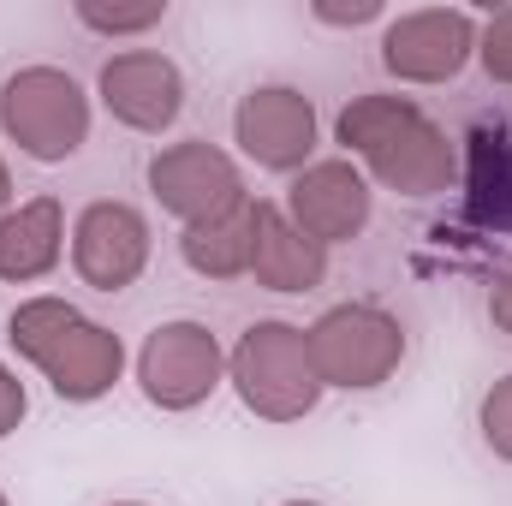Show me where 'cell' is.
<instances>
[{
  "mask_svg": "<svg viewBox=\"0 0 512 506\" xmlns=\"http://www.w3.org/2000/svg\"><path fill=\"white\" fill-rule=\"evenodd\" d=\"M477 54V18L459 6L399 12L382 30V66L399 84H453Z\"/></svg>",
  "mask_w": 512,
  "mask_h": 506,
  "instance_id": "7",
  "label": "cell"
},
{
  "mask_svg": "<svg viewBox=\"0 0 512 506\" xmlns=\"http://www.w3.org/2000/svg\"><path fill=\"white\" fill-rule=\"evenodd\" d=\"M149 191H155V203H161L167 215H179L185 227H197V221H209V215L245 203V179H239L233 155L215 149V143H203V137H185V143L155 149V155H149Z\"/></svg>",
  "mask_w": 512,
  "mask_h": 506,
  "instance_id": "8",
  "label": "cell"
},
{
  "mask_svg": "<svg viewBox=\"0 0 512 506\" xmlns=\"http://www.w3.org/2000/svg\"><path fill=\"white\" fill-rule=\"evenodd\" d=\"M72 268L96 292H126L149 268V221L131 203H90L72 227Z\"/></svg>",
  "mask_w": 512,
  "mask_h": 506,
  "instance_id": "11",
  "label": "cell"
},
{
  "mask_svg": "<svg viewBox=\"0 0 512 506\" xmlns=\"http://www.w3.org/2000/svg\"><path fill=\"white\" fill-rule=\"evenodd\" d=\"M96 96H102V108H108L120 126L161 137V131L179 120V108H185V78H179V66H173L167 54H155V48H126V54L102 60Z\"/></svg>",
  "mask_w": 512,
  "mask_h": 506,
  "instance_id": "10",
  "label": "cell"
},
{
  "mask_svg": "<svg viewBox=\"0 0 512 506\" xmlns=\"http://www.w3.org/2000/svg\"><path fill=\"white\" fill-rule=\"evenodd\" d=\"M6 340L48 376V387L72 405H90L102 393H114V381L126 370V346L114 328L90 322L78 304L66 298H24L6 322Z\"/></svg>",
  "mask_w": 512,
  "mask_h": 506,
  "instance_id": "2",
  "label": "cell"
},
{
  "mask_svg": "<svg viewBox=\"0 0 512 506\" xmlns=\"http://www.w3.org/2000/svg\"><path fill=\"white\" fill-rule=\"evenodd\" d=\"M0 506H6V495H0Z\"/></svg>",
  "mask_w": 512,
  "mask_h": 506,
  "instance_id": "26",
  "label": "cell"
},
{
  "mask_svg": "<svg viewBox=\"0 0 512 506\" xmlns=\"http://www.w3.org/2000/svg\"><path fill=\"white\" fill-rule=\"evenodd\" d=\"M227 381L239 387L245 411H256L262 423H298L316 411L322 381L310 364V340L292 322H251L227 358Z\"/></svg>",
  "mask_w": 512,
  "mask_h": 506,
  "instance_id": "3",
  "label": "cell"
},
{
  "mask_svg": "<svg viewBox=\"0 0 512 506\" xmlns=\"http://www.w3.org/2000/svg\"><path fill=\"white\" fill-rule=\"evenodd\" d=\"M6 203H12V173H6V161H0V221H6Z\"/></svg>",
  "mask_w": 512,
  "mask_h": 506,
  "instance_id": "23",
  "label": "cell"
},
{
  "mask_svg": "<svg viewBox=\"0 0 512 506\" xmlns=\"http://www.w3.org/2000/svg\"><path fill=\"white\" fill-rule=\"evenodd\" d=\"M316 18H328V24H370V18H382V6L376 0H364V6H316Z\"/></svg>",
  "mask_w": 512,
  "mask_h": 506,
  "instance_id": "22",
  "label": "cell"
},
{
  "mask_svg": "<svg viewBox=\"0 0 512 506\" xmlns=\"http://www.w3.org/2000/svg\"><path fill=\"white\" fill-rule=\"evenodd\" d=\"M167 18V0H143V6H96V0H78V24L102 30V36H137V30H155Z\"/></svg>",
  "mask_w": 512,
  "mask_h": 506,
  "instance_id": "17",
  "label": "cell"
},
{
  "mask_svg": "<svg viewBox=\"0 0 512 506\" xmlns=\"http://www.w3.org/2000/svg\"><path fill=\"white\" fill-rule=\"evenodd\" d=\"M471 209L483 215V221H512V149L507 137H477V167H471Z\"/></svg>",
  "mask_w": 512,
  "mask_h": 506,
  "instance_id": "16",
  "label": "cell"
},
{
  "mask_svg": "<svg viewBox=\"0 0 512 506\" xmlns=\"http://www.w3.org/2000/svg\"><path fill=\"white\" fill-rule=\"evenodd\" d=\"M286 506H322V501H286Z\"/></svg>",
  "mask_w": 512,
  "mask_h": 506,
  "instance_id": "24",
  "label": "cell"
},
{
  "mask_svg": "<svg viewBox=\"0 0 512 506\" xmlns=\"http://www.w3.org/2000/svg\"><path fill=\"white\" fill-rule=\"evenodd\" d=\"M477 60L495 84H512V6H501L483 30H477Z\"/></svg>",
  "mask_w": 512,
  "mask_h": 506,
  "instance_id": "19",
  "label": "cell"
},
{
  "mask_svg": "<svg viewBox=\"0 0 512 506\" xmlns=\"http://www.w3.org/2000/svg\"><path fill=\"white\" fill-rule=\"evenodd\" d=\"M233 137L268 173H304L310 149H316V108L304 90L286 84H262L233 108Z\"/></svg>",
  "mask_w": 512,
  "mask_h": 506,
  "instance_id": "9",
  "label": "cell"
},
{
  "mask_svg": "<svg viewBox=\"0 0 512 506\" xmlns=\"http://www.w3.org/2000/svg\"><path fill=\"white\" fill-rule=\"evenodd\" d=\"M477 423H483V441H489V453L512 465V376H501L489 393H483V411H477Z\"/></svg>",
  "mask_w": 512,
  "mask_h": 506,
  "instance_id": "18",
  "label": "cell"
},
{
  "mask_svg": "<svg viewBox=\"0 0 512 506\" xmlns=\"http://www.w3.org/2000/svg\"><path fill=\"white\" fill-rule=\"evenodd\" d=\"M310 340V364L322 387H346V393H370L382 387L399 358H405V328L376 310V304H334L328 316H316L304 328Z\"/></svg>",
  "mask_w": 512,
  "mask_h": 506,
  "instance_id": "5",
  "label": "cell"
},
{
  "mask_svg": "<svg viewBox=\"0 0 512 506\" xmlns=\"http://www.w3.org/2000/svg\"><path fill=\"white\" fill-rule=\"evenodd\" d=\"M334 131L399 197H435L459 173V155H453L447 131L435 126L417 102H405V96H352L340 108Z\"/></svg>",
  "mask_w": 512,
  "mask_h": 506,
  "instance_id": "1",
  "label": "cell"
},
{
  "mask_svg": "<svg viewBox=\"0 0 512 506\" xmlns=\"http://www.w3.org/2000/svg\"><path fill=\"white\" fill-rule=\"evenodd\" d=\"M489 322H495L501 334H512V268L495 280V292H489Z\"/></svg>",
  "mask_w": 512,
  "mask_h": 506,
  "instance_id": "21",
  "label": "cell"
},
{
  "mask_svg": "<svg viewBox=\"0 0 512 506\" xmlns=\"http://www.w3.org/2000/svg\"><path fill=\"white\" fill-rule=\"evenodd\" d=\"M114 506H143V501H114Z\"/></svg>",
  "mask_w": 512,
  "mask_h": 506,
  "instance_id": "25",
  "label": "cell"
},
{
  "mask_svg": "<svg viewBox=\"0 0 512 506\" xmlns=\"http://www.w3.org/2000/svg\"><path fill=\"white\" fill-rule=\"evenodd\" d=\"M0 131L30 161H72L90 137V96L60 66H24L0 84Z\"/></svg>",
  "mask_w": 512,
  "mask_h": 506,
  "instance_id": "4",
  "label": "cell"
},
{
  "mask_svg": "<svg viewBox=\"0 0 512 506\" xmlns=\"http://www.w3.org/2000/svg\"><path fill=\"white\" fill-rule=\"evenodd\" d=\"M227 381V352L203 322H161L137 352V387L155 411H197Z\"/></svg>",
  "mask_w": 512,
  "mask_h": 506,
  "instance_id": "6",
  "label": "cell"
},
{
  "mask_svg": "<svg viewBox=\"0 0 512 506\" xmlns=\"http://www.w3.org/2000/svg\"><path fill=\"white\" fill-rule=\"evenodd\" d=\"M286 221L316 239L322 251L328 245H346L370 227V179L352 167V161H316L292 179L286 191Z\"/></svg>",
  "mask_w": 512,
  "mask_h": 506,
  "instance_id": "12",
  "label": "cell"
},
{
  "mask_svg": "<svg viewBox=\"0 0 512 506\" xmlns=\"http://www.w3.org/2000/svg\"><path fill=\"white\" fill-rule=\"evenodd\" d=\"M66 256V209L60 197H30L0 221V280L30 286L48 280Z\"/></svg>",
  "mask_w": 512,
  "mask_h": 506,
  "instance_id": "13",
  "label": "cell"
},
{
  "mask_svg": "<svg viewBox=\"0 0 512 506\" xmlns=\"http://www.w3.org/2000/svg\"><path fill=\"white\" fill-rule=\"evenodd\" d=\"M24 411H30V393H24V381L0 364V441H6V435L24 423Z\"/></svg>",
  "mask_w": 512,
  "mask_h": 506,
  "instance_id": "20",
  "label": "cell"
},
{
  "mask_svg": "<svg viewBox=\"0 0 512 506\" xmlns=\"http://www.w3.org/2000/svg\"><path fill=\"white\" fill-rule=\"evenodd\" d=\"M251 245H256V203L245 197V203H233V209L185 227L179 256L203 280H239V274H251Z\"/></svg>",
  "mask_w": 512,
  "mask_h": 506,
  "instance_id": "15",
  "label": "cell"
},
{
  "mask_svg": "<svg viewBox=\"0 0 512 506\" xmlns=\"http://www.w3.org/2000/svg\"><path fill=\"white\" fill-rule=\"evenodd\" d=\"M251 274L268 292H316L328 274V251L316 239H304L286 209L256 203V245H251Z\"/></svg>",
  "mask_w": 512,
  "mask_h": 506,
  "instance_id": "14",
  "label": "cell"
}]
</instances>
